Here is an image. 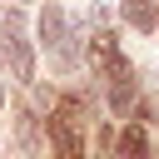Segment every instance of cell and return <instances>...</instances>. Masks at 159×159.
Returning a JSON list of instances; mask_svg holds the SVG:
<instances>
[{
  "label": "cell",
  "instance_id": "cell-6",
  "mask_svg": "<svg viewBox=\"0 0 159 159\" xmlns=\"http://www.w3.org/2000/svg\"><path fill=\"white\" fill-rule=\"evenodd\" d=\"M119 149H124V159H154V149H149V139H144V129H139V124H124Z\"/></svg>",
  "mask_w": 159,
  "mask_h": 159
},
{
  "label": "cell",
  "instance_id": "cell-2",
  "mask_svg": "<svg viewBox=\"0 0 159 159\" xmlns=\"http://www.w3.org/2000/svg\"><path fill=\"white\" fill-rule=\"evenodd\" d=\"M50 139H55V159H84V144H80V109L65 99L50 119Z\"/></svg>",
  "mask_w": 159,
  "mask_h": 159
},
{
  "label": "cell",
  "instance_id": "cell-1",
  "mask_svg": "<svg viewBox=\"0 0 159 159\" xmlns=\"http://www.w3.org/2000/svg\"><path fill=\"white\" fill-rule=\"evenodd\" d=\"M5 50H10V65H15V80L35 84V55H30V40H25V15L20 10H5Z\"/></svg>",
  "mask_w": 159,
  "mask_h": 159
},
{
  "label": "cell",
  "instance_id": "cell-4",
  "mask_svg": "<svg viewBox=\"0 0 159 159\" xmlns=\"http://www.w3.org/2000/svg\"><path fill=\"white\" fill-rule=\"evenodd\" d=\"M109 80H114V84H109V104H114V109H129V99H134V70H129L124 60H114V65H109Z\"/></svg>",
  "mask_w": 159,
  "mask_h": 159
},
{
  "label": "cell",
  "instance_id": "cell-8",
  "mask_svg": "<svg viewBox=\"0 0 159 159\" xmlns=\"http://www.w3.org/2000/svg\"><path fill=\"white\" fill-rule=\"evenodd\" d=\"M20 144H25L30 154L40 149V129H35V114H20Z\"/></svg>",
  "mask_w": 159,
  "mask_h": 159
},
{
  "label": "cell",
  "instance_id": "cell-5",
  "mask_svg": "<svg viewBox=\"0 0 159 159\" xmlns=\"http://www.w3.org/2000/svg\"><path fill=\"white\" fill-rule=\"evenodd\" d=\"M119 15L139 30V35H149L154 25H159V15H154V0H119Z\"/></svg>",
  "mask_w": 159,
  "mask_h": 159
},
{
  "label": "cell",
  "instance_id": "cell-7",
  "mask_svg": "<svg viewBox=\"0 0 159 159\" xmlns=\"http://www.w3.org/2000/svg\"><path fill=\"white\" fill-rule=\"evenodd\" d=\"M89 60H94V65H104V70H109V65H114V60H119V50H114V35H104V30H99V35H94V40H89Z\"/></svg>",
  "mask_w": 159,
  "mask_h": 159
},
{
  "label": "cell",
  "instance_id": "cell-3",
  "mask_svg": "<svg viewBox=\"0 0 159 159\" xmlns=\"http://www.w3.org/2000/svg\"><path fill=\"white\" fill-rule=\"evenodd\" d=\"M40 45L55 50V60H60L65 70L75 65L70 50H65V10H60V5H40Z\"/></svg>",
  "mask_w": 159,
  "mask_h": 159
},
{
  "label": "cell",
  "instance_id": "cell-9",
  "mask_svg": "<svg viewBox=\"0 0 159 159\" xmlns=\"http://www.w3.org/2000/svg\"><path fill=\"white\" fill-rule=\"evenodd\" d=\"M0 109H5V89H0Z\"/></svg>",
  "mask_w": 159,
  "mask_h": 159
}]
</instances>
